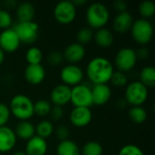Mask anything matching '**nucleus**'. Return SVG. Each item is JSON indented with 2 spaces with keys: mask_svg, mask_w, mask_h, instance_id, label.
I'll list each match as a JSON object with an SVG mask.
<instances>
[{
  "mask_svg": "<svg viewBox=\"0 0 155 155\" xmlns=\"http://www.w3.org/2000/svg\"><path fill=\"white\" fill-rule=\"evenodd\" d=\"M114 72L113 64L105 57L96 56L89 61L86 66V75L94 84H103L110 82Z\"/></svg>",
  "mask_w": 155,
  "mask_h": 155,
  "instance_id": "obj_1",
  "label": "nucleus"
},
{
  "mask_svg": "<svg viewBox=\"0 0 155 155\" xmlns=\"http://www.w3.org/2000/svg\"><path fill=\"white\" fill-rule=\"evenodd\" d=\"M85 19L92 30L104 28L110 20V12L107 6L102 3L91 4L85 13Z\"/></svg>",
  "mask_w": 155,
  "mask_h": 155,
  "instance_id": "obj_2",
  "label": "nucleus"
},
{
  "mask_svg": "<svg viewBox=\"0 0 155 155\" xmlns=\"http://www.w3.org/2000/svg\"><path fill=\"white\" fill-rule=\"evenodd\" d=\"M10 114L19 121H28L34 114V103L26 95L15 94L10 101Z\"/></svg>",
  "mask_w": 155,
  "mask_h": 155,
  "instance_id": "obj_3",
  "label": "nucleus"
},
{
  "mask_svg": "<svg viewBox=\"0 0 155 155\" xmlns=\"http://www.w3.org/2000/svg\"><path fill=\"white\" fill-rule=\"evenodd\" d=\"M133 39L139 45L145 46L148 45L153 35V27L151 22L146 19L139 18L134 21L130 30Z\"/></svg>",
  "mask_w": 155,
  "mask_h": 155,
  "instance_id": "obj_4",
  "label": "nucleus"
},
{
  "mask_svg": "<svg viewBox=\"0 0 155 155\" xmlns=\"http://www.w3.org/2000/svg\"><path fill=\"white\" fill-rule=\"evenodd\" d=\"M148 95V88L139 81L127 84L124 92L125 101L132 106H142L147 101Z\"/></svg>",
  "mask_w": 155,
  "mask_h": 155,
  "instance_id": "obj_5",
  "label": "nucleus"
},
{
  "mask_svg": "<svg viewBox=\"0 0 155 155\" xmlns=\"http://www.w3.org/2000/svg\"><path fill=\"white\" fill-rule=\"evenodd\" d=\"M16 33L21 44H34L39 35V25L34 22H18L13 28Z\"/></svg>",
  "mask_w": 155,
  "mask_h": 155,
  "instance_id": "obj_6",
  "label": "nucleus"
},
{
  "mask_svg": "<svg viewBox=\"0 0 155 155\" xmlns=\"http://www.w3.org/2000/svg\"><path fill=\"white\" fill-rule=\"evenodd\" d=\"M137 55L136 51L131 47H124L121 48L114 58V64L117 68V71L122 73L130 72L136 65L137 63Z\"/></svg>",
  "mask_w": 155,
  "mask_h": 155,
  "instance_id": "obj_7",
  "label": "nucleus"
},
{
  "mask_svg": "<svg viewBox=\"0 0 155 155\" xmlns=\"http://www.w3.org/2000/svg\"><path fill=\"white\" fill-rule=\"evenodd\" d=\"M76 7L72 1H61L54 8V17L63 25H70L76 17Z\"/></svg>",
  "mask_w": 155,
  "mask_h": 155,
  "instance_id": "obj_8",
  "label": "nucleus"
},
{
  "mask_svg": "<svg viewBox=\"0 0 155 155\" xmlns=\"http://www.w3.org/2000/svg\"><path fill=\"white\" fill-rule=\"evenodd\" d=\"M70 102L74 107L90 108L93 105L91 88L83 84L74 86L71 89Z\"/></svg>",
  "mask_w": 155,
  "mask_h": 155,
  "instance_id": "obj_9",
  "label": "nucleus"
},
{
  "mask_svg": "<svg viewBox=\"0 0 155 155\" xmlns=\"http://www.w3.org/2000/svg\"><path fill=\"white\" fill-rule=\"evenodd\" d=\"M60 78L64 84L74 87L82 83L84 79V71L76 64H68L61 70Z\"/></svg>",
  "mask_w": 155,
  "mask_h": 155,
  "instance_id": "obj_10",
  "label": "nucleus"
},
{
  "mask_svg": "<svg viewBox=\"0 0 155 155\" xmlns=\"http://www.w3.org/2000/svg\"><path fill=\"white\" fill-rule=\"evenodd\" d=\"M21 42L13 28L3 30L0 35V48L4 53H15L20 47Z\"/></svg>",
  "mask_w": 155,
  "mask_h": 155,
  "instance_id": "obj_11",
  "label": "nucleus"
},
{
  "mask_svg": "<svg viewBox=\"0 0 155 155\" xmlns=\"http://www.w3.org/2000/svg\"><path fill=\"white\" fill-rule=\"evenodd\" d=\"M92 120L93 113L90 108L74 107L70 113V122L77 128H83L89 125Z\"/></svg>",
  "mask_w": 155,
  "mask_h": 155,
  "instance_id": "obj_12",
  "label": "nucleus"
},
{
  "mask_svg": "<svg viewBox=\"0 0 155 155\" xmlns=\"http://www.w3.org/2000/svg\"><path fill=\"white\" fill-rule=\"evenodd\" d=\"M71 87L60 84L54 86L50 94V101L54 105L56 106H61L63 107L64 105L70 103L71 99Z\"/></svg>",
  "mask_w": 155,
  "mask_h": 155,
  "instance_id": "obj_13",
  "label": "nucleus"
},
{
  "mask_svg": "<svg viewBox=\"0 0 155 155\" xmlns=\"http://www.w3.org/2000/svg\"><path fill=\"white\" fill-rule=\"evenodd\" d=\"M85 54L86 51L84 46L78 43H72L65 47L63 56L64 60H66L69 64H75L84 58Z\"/></svg>",
  "mask_w": 155,
  "mask_h": 155,
  "instance_id": "obj_14",
  "label": "nucleus"
},
{
  "mask_svg": "<svg viewBox=\"0 0 155 155\" xmlns=\"http://www.w3.org/2000/svg\"><path fill=\"white\" fill-rule=\"evenodd\" d=\"M92 91V99L93 105L102 106L106 104L112 97L111 87L107 84H94V87L91 88Z\"/></svg>",
  "mask_w": 155,
  "mask_h": 155,
  "instance_id": "obj_15",
  "label": "nucleus"
},
{
  "mask_svg": "<svg viewBox=\"0 0 155 155\" xmlns=\"http://www.w3.org/2000/svg\"><path fill=\"white\" fill-rule=\"evenodd\" d=\"M25 81L33 85L42 84L45 78V70L42 64H28L24 72Z\"/></svg>",
  "mask_w": 155,
  "mask_h": 155,
  "instance_id": "obj_16",
  "label": "nucleus"
},
{
  "mask_svg": "<svg viewBox=\"0 0 155 155\" xmlns=\"http://www.w3.org/2000/svg\"><path fill=\"white\" fill-rule=\"evenodd\" d=\"M17 138L13 129L8 126L0 127V153H7L14 149Z\"/></svg>",
  "mask_w": 155,
  "mask_h": 155,
  "instance_id": "obj_17",
  "label": "nucleus"
},
{
  "mask_svg": "<svg viewBox=\"0 0 155 155\" xmlns=\"http://www.w3.org/2000/svg\"><path fill=\"white\" fill-rule=\"evenodd\" d=\"M133 24H134V17L132 14L128 11H125L116 15V16L113 21V27L115 32L120 34H124L130 32Z\"/></svg>",
  "mask_w": 155,
  "mask_h": 155,
  "instance_id": "obj_18",
  "label": "nucleus"
},
{
  "mask_svg": "<svg viewBox=\"0 0 155 155\" xmlns=\"http://www.w3.org/2000/svg\"><path fill=\"white\" fill-rule=\"evenodd\" d=\"M47 149L48 145L46 140L35 135L27 141L25 153L26 155H45Z\"/></svg>",
  "mask_w": 155,
  "mask_h": 155,
  "instance_id": "obj_19",
  "label": "nucleus"
},
{
  "mask_svg": "<svg viewBox=\"0 0 155 155\" xmlns=\"http://www.w3.org/2000/svg\"><path fill=\"white\" fill-rule=\"evenodd\" d=\"M95 44L102 48H108L113 45L114 42V34L108 28H101L94 33V38Z\"/></svg>",
  "mask_w": 155,
  "mask_h": 155,
  "instance_id": "obj_20",
  "label": "nucleus"
},
{
  "mask_svg": "<svg viewBox=\"0 0 155 155\" xmlns=\"http://www.w3.org/2000/svg\"><path fill=\"white\" fill-rule=\"evenodd\" d=\"M14 132L15 134L16 138L26 142L35 135V125L29 121H20L15 126Z\"/></svg>",
  "mask_w": 155,
  "mask_h": 155,
  "instance_id": "obj_21",
  "label": "nucleus"
},
{
  "mask_svg": "<svg viewBox=\"0 0 155 155\" xmlns=\"http://www.w3.org/2000/svg\"><path fill=\"white\" fill-rule=\"evenodd\" d=\"M15 14L18 22H31L34 21L35 9L31 3L24 2L17 5Z\"/></svg>",
  "mask_w": 155,
  "mask_h": 155,
  "instance_id": "obj_22",
  "label": "nucleus"
},
{
  "mask_svg": "<svg viewBox=\"0 0 155 155\" xmlns=\"http://www.w3.org/2000/svg\"><path fill=\"white\" fill-rule=\"evenodd\" d=\"M57 155H81V150L76 143L68 139L59 142L56 147Z\"/></svg>",
  "mask_w": 155,
  "mask_h": 155,
  "instance_id": "obj_23",
  "label": "nucleus"
},
{
  "mask_svg": "<svg viewBox=\"0 0 155 155\" xmlns=\"http://www.w3.org/2000/svg\"><path fill=\"white\" fill-rule=\"evenodd\" d=\"M35 135L45 140L49 138L54 132V124L49 120L40 121L36 124V126H35Z\"/></svg>",
  "mask_w": 155,
  "mask_h": 155,
  "instance_id": "obj_24",
  "label": "nucleus"
},
{
  "mask_svg": "<svg viewBox=\"0 0 155 155\" xmlns=\"http://www.w3.org/2000/svg\"><path fill=\"white\" fill-rule=\"evenodd\" d=\"M145 87L153 88L155 86V69L153 66H146L140 73V81Z\"/></svg>",
  "mask_w": 155,
  "mask_h": 155,
  "instance_id": "obj_25",
  "label": "nucleus"
},
{
  "mask_svg": "<svg viewBox=\"0 0 155 155\" xmlns=\"http://www.w3.org/2000/svg\"><path fill=\"white\" fill-rule=\"evenodd\" d=\"M129 118L133 123L142 124L147 119V112L143 106H132L129 111Z\"/></svg>",
  "mask_w": 155,
  "mask_h": 155,
  "instance_id": "obj_26",
  "label": "nucleus"
},
{
  "mask_svg": "<svg viewBox=\"0 0 155 155\" xmlns=\"http://www.w3.org/2000/svg\"><path fill=\"white\" fill-rule=\"evenodd\" d=\"M25 60L28 64H41L43 61V52L36 46H31L25 53Z\"/></svg>",
  "mask_w": 155,
  "mask_h": 155,
  "instance_id": "obj_27",
  "label": "nucleus"
},
{
  "mask_svg": "<svg viewBox=\"0 0 155 155\" xmlns=\"http://www.w3.org/2000/svg\"><path fill=\"white\" fill-rule=\"evenodd\" d=\"M138 12L143 19L148 20L154 15L155 14V5L153 2L150 0L143 1L138 6Z\"/></svg>",
  "mask_w": 155,
  "mask_h": 155,
  "instance_id": "obj_28",
  "label": "nucleus"
},
{
  "mask_svg": "<svg viewBox=\"0 0 155 155\" xmlns=\"http://www.w3.org/2000/svg\"><path fill=\"white\" fill-rule=\"evenodd\" d=\"M52 108V104L49 101L41 99L34 103V114L39 117H45L49 114Z\"/></svg>",
  "mask_w": 155,
  "mask_h": 155,
  "instance_id": "obj_29",
  "label": "nucleus"
},
{
  "mask_svg": "<svg viewBox=\"0 0 155 155\" xmlns=\"http://www.w3.org/2000/svg\"><path fill=\"white\" fill-rule=\"evenodd\" d=\"M104 152V148L102 144L95 141H89L87 142L81 151L83 155H102Z\"/></svg>",
  "mask_w": 155,
  "mask_h": 155,
  "instance_id": "obj_30",
  "label": "nucleus"
},
{
  "mask_svg": "<svg viewBox=\"0 0 155 155\" xmlns=\"http://www.w3.org/2000/svg\"><path fill=\"white\" fill-rule=\"evenodd\" d=\"M94 38V31L90 27H84L81 28L76 34V43L80 44L81 45L84 46L85 45L89 44Z\"/></svg>",
  "mask_w": 155,
  "mask_h": 155,
  "instance_id": "obj_31",
  "label": "nucleus"
},
{
  "mask_svg": "<svg viewBox=\"0 0 155 155\" xmlns=\"http://www.w3.org/2000/svg\"><path fill=\"white\" fill-rule=\"evenodd\" d=\"M110 82L115 87H124L128 84V77L126 74L120 71H114Z\"/></svg>",
  "mask_w": 155,
  "mask_h": 155,
  "instance_id": "obj_32",
  "label": "nucleus"
},
{
  "mask_svg": "<svg viewBox=\"0 0 155 155\" xmlns=\"http://www.w3.org/2000/svg\"><path fill=\"white\" fill-rule=\"evenodd\" d=\"M118 155H145L143 151L135 144H126L121 148Z\"/></svg>",
  "mask_w": 155,
  "mask_h": 155,
  "instance_id": "obj_33",
  "label": "nucleus"
},
{
  "mask_svg": "<svg viewBox=\"0 0 155 155\" xmlns=\"http://www.w3.org/2000/svg\"><path fill=\"white\" fill-rule=\"evenodd\" d=\"M12 25V16L5 9H0V29L5 30Z\"/></svg>",
  "mask_w": 155,
  "mask_h": 155,
  "instance_id": "obj_34",
  "label": "nucleus"
},
{
  "mask_svg": "<svg viewBox=\"0 0 155 155\" xmlns=\"http://www.w3.org/2000/svg\"><path fill=\"white\" fill-rule=\"evenodd\" d=\"M63 61H64L63 54L58 51H53L47 56V62L49 63V64L53 66L60 65L63 63Z\"/></svg>",
  "mask_w": 155,
  "mask_h": 155,
  "instance_id": "obj_35",
  "label": "nucleus"
},
{
  "mask_svg": "<svg viewBox=\"0 0 155 155\" xmlns=\"http://www.w3.org/2000/svg\"><path fill=\"white\" fill-rule=\"evenodd\" d=\"M10 115L11 114L9 107L5 104L0 103V127L6 125L10 119Z\"/></svg>",
  "mask_w": 155,
  "mask_h": 155,
  "instance_id": "obj_36",
  "label": "nucleus"
},
{
  "mask_svg": "<svg viewBox=\"0 0 155 155\" xmlns=\"http://www.w3.org/2000/svg\"><path fill=\"white\" fill-rule=\"evenodd\" d=\"M54 134H55V136L56 138L60 141V142H63V141H65V140H68L69 139V136H70V130L67 126L65 125H59L55 130H54Z\"/></svg>",
  "mask_w": 155,
  "mask_h": 155,
  "instance_id": "obj_37",
  "label": "nucleus"
},
{
  "mask_svg": "<svg viewBox=\"0 0 155 155\" xmlns=\"http://www.w3.org/2000/svg\"><path fill=\"white\" fill-rule=\"evenodd\" d=\"M49 115H50L51 120H53V121H54V122H58V121H60V120L64 117V111L63 107L54 105V106H52V108H51V111H50V113H49Z\"/></svg>",
  "mask_w": 155,
  "mask_h": 155,
  "instance_id": "obj_38",
  "label": "nucleus"
},
{
  "mask_svg": "<svg viewBox=\"0 0 155 155\" xmlns=\"http://www.w3.org/2000/svg\"><path fill=\"white\" fill-rule=\"evenodd\" d=\"M114 9L119 14L127 11V4L123 0H117L114 3Z\"/></svg>",
  "mask_w": 155,
  "mask_h": 155,
  "instance_id": "obj_39",
  "label": "nucleus"
},
{
  "mask_svg": "<svg viewBox=\"0 0 155 155\" xmlns=\"http://www.w3.org/2000/svg\"><path fill=\"white\" fill-rule=\"evenodd\" d=\"M136 55H137V58L145 59L149 56V49L143 46L140 49H138V51H136Z\"/></svg>",
  "mask_w": 155,
  "mask_h": 155,
  "instance_id": "obj_40",
  "label": "nucleus"
},
{
  "mask_svg": "<svg viewBox=\"0 0 155 155\" xmlns=\"http://www.w3.org/2000/svg\"><path fill=\"white\" fill-rule=\"evenodd\" d=\"M4 5L6 6V7H10V8H14L15 6H17V5H18V3L16 2V1H13V0H7V1H5V2H4Z\"/></svg>",
  "mask_w": 155,
  "mask_h": 155,
  "instance_id": "obj_41",
  "label": "nucleus"
},
{
  "mask_svg": "<svg viewBox=\"0 0 155 155\" xmlns=\"http://www.w3.org/2000/svg\"><path fill=\"white\" fill-rule=\"evenodd\" d=\"M73 4L75 5V7L77 8V6H80V5H83L86 3V0H75V1H72Z\"/></svg>",
  "mask_w": 155,
  "mask_h": 155,
  "instance_id": "obj_42",
  "label": "nucleus"
},
{
  "mask_svg": "<svg viewBox=\"0 0 155 155\" xmlns=\"http://www.w3.org/2000/svg\"><path fill=\"white\" fill-rule=\"evenodd\" d=\"M4 60H5V53H4L3 50L0 48V65L3 64Z\"/></svg>",
  "mask_w": 155,
  "mask_h": 155,
  "instance_id": "obj_43",
  "label": "nucleus"
},
{
  "mask_svg": "<svg viewBox=\"0 0 155 155\" xmlns=\"http://www.w3.org/2000/svg\"><path fill=\"white\" fill-rule=\"evenodd\" d=\"M12 155H26V154H25V152H23V151H17V152L14 153Z\"/></svg>",
  "mask_w": 155,
  "mask_h": 155,
  "instance_id": "obj_44",
  "label": "nucleus"
},
{
  "mask_svg": "<svg viewBox=\"0 0 155 155\" xmlns=\"http://www.w3.org/2000/svg\"><path fill=\"white\" fill-rule=\"evenodd\" d=\"M0 35H1V32H0Z\"/></svg>",
  "mask_w": 155,
  "mask_h": 155,
  "instance_id": "obj_45",
  "label": "nucleus"
}]
</instances>
